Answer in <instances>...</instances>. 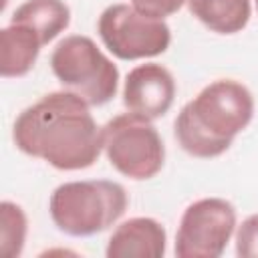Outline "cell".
I'll list each match as a JSON object with an SVG mask.
<instances>
[{
    "instance_id": "cell-5",
    "label": "cell",
    "mask_w": 258,
    "mask_h": 258,
    "mask_svg": "<svg viewBox=\"0 0 258 258\" xmlns=\"http://www.w3.org/2000/svg\"><path fill=\"white\" fill-rule=\"evenodd\" d=\"M97 30L105 48L121 60L159 56L171 42V30L165 20L147 16L123 2L111 4L101 12Z\"/></svg>"
},
{
    "instance_id": "cell-4",
    "label": "cell",
    "mask_w": 258,
    "mask_h": 258,
    "mask_svg": "<svg viewBox=\"0 0 258 258\" xmlns=\"http://www.w3.org/2000/svg\"><path fill=\"white\" fill-rule=\"evenodd\" d=\"M103 151L121 175L135 181L155 177L165 161V145L153 123L129 111L103 127Z\"/></svg>"
},
{
    "instance_id": "cell-3",
    "label": "cell",
    "mask_w": 258,
    "mask_h": 258,
    "mask_svg": "<svg viewBox=\"0 0 258 258\" xmlns=\"http://www.w3.org/2000/svg\"><path fill=\"white\" fill-rule=\"evenodd\" d=\"M50 69L62 89L89 107H101L117 95L119 69L89 36H64L50 54Z\"/></svg>"
},
{
    "instance_id": "cell-14",
    "label": "cell",
    "mask_w": 258,
    "mask_h": 258,
    "mask_svg": "<svg viewBox=\"0 0 258 258\" xmlns=\"http://www.w3.org/2000/svg\"><path fill=\"white\" fill-rule=\"evenodd\" d=\"M28 220L24 210L4 200L0 204V252L4 258H18L24 250Z\"/></svg>"
},
{
    "instance_id": "cell-2",
    "label": "cell",
    "mask_w": 258,
    "mask_h": 258,
    "mask_svg": "<svg viewBox=\"0 0 258 258\" xmlns=\"http://www.w3.org/2000/svg\"><path fill=\"white\" fill-rule=\"evenodd\" d=\"M127 206L129 196L125 187L109 179L60 183L48 202L54 226L75 238L105 232L115 222H119Z\"/></svg>"
},
{
    "instance_id": "cell-15",
    "label": "cell",
    "mask_w": 258,
    "mask_h": 258,
    "mask_svg": "<svg viewBox=\"0 0 258 258\" xmlns=\"http://www.w3.org/2000/svg\"><path fill=\"white\" fill-rule=\"evenodd\" d=\"M236 254L240 258H258V214L248 216L236 226Z\"/></svg>"
},
{
    "instance_id": "cell-17",
    "label": "cell",
    "mask_w": 258,
    "mask_h": 258,
    "mask_svg": "<svg viewBox=\"0 0 258 258\" xmlns=\"http://www.w3.org/2000/svg\"><path fill=\"white\" fill-rule=\"evenodd\" d=\"M256 8H258V0H256Z\"/></svg>"
},
{
    "instance_id": "cell-9",
    "label": "cell",
    "mask_w": 258,
    "mask_h": 258,
    "mask_svg": "<svg viewBox=\"0 0 258 258\" xmlns=\"http://www.w3.org/2000/svg\"><path fill=\"white\" fill-rule=\"evenodd\" d=\"M165 228L153 218H129L115 228L107 242V258H161L165 254Z\"/></svg>"
},
{
    "instance_id": "cell-6",
    "label": "cell",
    "mask_w": 258,
    "mask_h": 258,
    "mask_svg": "<svg viewBox=\"0 0 258 258\" xmlns=\"http://www.w3.org/2000/svg\"><path fill=\"white\" fill-rule=\"evenodd\" d=\"M185 109L194 121L214 139L232 145L254 117V97L250 89L234 79H218L206 85Z\"/></svg>"
},
{
    "instance_id": "cell-7",
    "label": "cell",
    "mask_w": 258,
    "mask_h": 258,
    "mask_svg": "<svg viewBox=\"0 0 258 258\" xmlns=\"http://www.w3.org/2000/svg\"><path fill=\"white\" fill-rule=\"evenodd\" d=\"M236 208L224 198H202L183 210L175 234L179 258H218L236 232Z\"/></svg>"
},
{
    "instance_id": "cell-8",
    "label": "cell",
    "mask_w": 258,
    "mask_h": 258,
    "mask_svg": "<svg viewBox=\"0 0 258 258\" xmlns=\"http://www.w3.org/2000/svg\"><path fill=\"white\" fill-rule=\"evenodd\" d=\"M175 91L177 85L169 69L157 62L137 64L127 73L123 85V105L129 113L155 121L171 109Z\"/></svg>"
},
{
    "instance_id": "cell-13",
    "label": "cell",
    "mask_w": 258,
    "mask_h": 258,
    "mask_svg": "<svg viewBox=\"0 0 258 258\" xmlns=\"http://www.w3.org/2000/svg\"><path fill=\"white\" fill-rule=\"evenodd\" d=\"M173 133L177 143L181 145V149L194 157H202V159H210V157H218L222 153H226L230 149V145L214 139L212 135H208L189 115V111L183 107L173 123Z\"/></svg>"
},
{
    "instance_id": "cell-16",
    "label": "cell",
    "mask_w": 258,
    "mask_h": 258,
    "mask_svg": "<svg viewBox=\"0 0 258 258\" xmlns=\"http://www.w3.org/2000/svg\"><path fill=\"white\" fill-rule=\"evenodd\" d=\"M185 2L187 0H129V4L135 10H139L147 16H153V18H161V20L175 14Z\"/></svg>"
},
{
    "instance_id": "cell-10",
    "label": "cell",
    "mask_w": 258,
    "mask_h": 258,
    "mask_svg": "<svg viewBox=\"0 0 258 258\" xmlns=\"http://www.w3.org/2000/svg\"><path fill=\"white\" fill-rule=\"evenodd\" d=\"M42 46L34 30L10 22L0 32V75L4 79H16L30 73Z\"/></svg>"
},
{
    "instance_id": "cell-11",
    "label": "cell",
    "mask_w": 258,
    "mask_h": 258,
    "mask_svg": "<svg viewBox=\"0 0 258 258\" xmlns=\"http://www.w3.org/2000/svg\"><path fill=\"white\" fill-rule=\"evenodd\" d=\"M10 22L28 26L38 34L42 44H48L67 30L71 8L64 0H26L14 10Z\"/></svg>"
},
{
    "instance_id": "cell-1",
    "label": "cell",
    "mask_w": 258,
    "mask_h": 258,
    "mask_svg": "<svg viewBox=\"0 0 258 258\" xmlns=\"http://www.w3.org/2000/svg\"><path fill=\"white\" fill-rule=\"evenodd\" d=\"M89 109L75 93H48L16 117L12 141L22 153L42 159L54 169H87L103 151V127Z\"/></svg>"
},
{
    "instance_id": "cell-12",
    "label": "cell",
    "mask_w": 258,
    "mask_h": 258,
    "mask_svg": "<svg viewBox=\"0 0 258 258\" xmlns=\"http://www.w3.org/2000/svg\"><path fill=\"white\" fill-rule=\"evenodd\" d=\"M189 12L212 32L236 34L252 16L250 0H187Z\"/></svg>"
}]
</instances>
